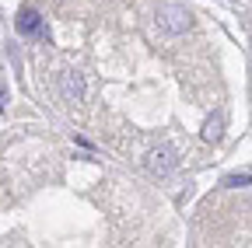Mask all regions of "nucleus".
Wrapping results in <instances>:
<instances>
[{"label":"nucleus","instance_id":"obj_1","mask_svg":"<svg viewBox=\"0 0 252 248\" xmlns=\"http://www.w3.org/2000/svg\"><path fill=\"white\" fill-rule=\"evenodd\" d=\"M158 25L172 35H182V32H189V25H193V14L186 7H175V4H161L158 7Z\"/></svg>","mask_w":252,"mask_h":248},{"label":"nucleus","instance_id":"obj_2","mask_svg":"<svg viewBox=\"0 0 252 248\" xmlns=\"http://www.w3.org/2000/svg\"><path fill=\"white\" fill-rule=\"evenodd\" d=\"M175 165H179V154H175L172 143H158V147L147 154V171L158 175V178H161V175H172Z\"/></svg>","mask_w":252,"mask_h":248},{"label":"nucleus","instance_id":"obj_3","mask_svg":"<svg viewBox=\"0 0 252 248\" xmlns=\"http://www.w3.org/2000/svg\"><path fill=\"white\" fill-rule=\"evenodd\" d=\"M60 95H63V102L81 105L84 102V77L77 70H63L60 74Z\"/></svg>","mask_w":252,"mask_h":248},{"label":"nucleus","instance_id":"obj_4","mask_svg":"<svg viewBox=\"0 0 252 248\" xmlns=\"http://www.w3.org/2000/svg\"><path fill=\"white\" fill-rule=\"evenodd\" d=\"M224 126H228L224 112H214V115H207L203 130H200V137H203L207 143H220V137H224Z\"/></svg>","mask_w":252,"mask_h":248},{"label":"nucleus","instance_id":"obj_5","mask_svg":"<svg viewBox=\"0 0 252 248\" xmlns=\"http://www.w3.org/2000/svg\"><path fill=\"white\" fill-rule=\"evenodd\" d=\"M18 32L21 35H42V14L35 7H25L18 14Z\"/></svg>","mask_w":252,"mask_h":248},{"label":"nucleus","instance_id":"obj_6","mask_svg":"<svg viewBox=\"0 0 252 248\" xmlns=\"http://www.w3.org/2000/svg\"><path fill=\"white\" fill-rule=\"evenodd\" d=\"M220 185H224V189H245V185H252V175L249 171H235V175L220 178Z\"/></svg>","mask_w":252,"mask_h":248},{"label":"nucleus","instance_id":"obj_7","mask_svg":"<svg viewBox=\"0 0 252 248\" xmlns=\"http://www.w3.org/2000/svg\"><path fill=\"white\" fill-rule=\"evenodd\" d=\"M4 102H7V87H4V81H0V109H4Z\"/></svg>","mask_w":252,"mask_h":248}]
</instances>
